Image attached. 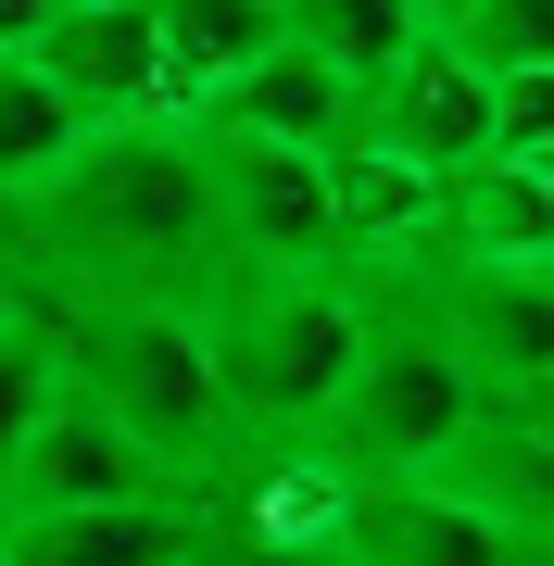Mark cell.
I'll list each match as a JSON object with an SVG mask.
<instances>
[{"instance_id": "cell-4", "label": "cell", "mask_w": 554, "mask_h": 566, "mask_svg": "<svg viewBox=\"0 0 554 566\" xmlns=\"http://www.w3.org/2000/svg\"><path fill=\"white\" fill-rule=\"evenodd\" d=\"M492 416H516V403H492L404 303H366V353H353V378L328 390L315 441L341 453V479H429V465H453Z\"/></svg>"}, {"instance_id": "cell-21", "label": "cell", "mask_w": 554, "mask_h": 566, "mask_svg": "<svg viewBox=\"0 0 554 566\" xmlns=\"http://www.w3.org/2000/svg\"><path fill=\"white\" fill-rule=\"evenodd\" d=\"M25 315V277H13V252H0V327H13Z\"/></svg>"}, {"instance_id": "cell-5", "label": "cell", "mask_w": 554, "mask_h": 566, "mask_svg": "<svg viewBox=\"0 0 554 566\" xmlns=\"http://www.w3.org/2000/svg\"><path fill=\"white\" fill-rule=\"evenodd\" d=\"M378 303H404L429 340L467 365L492 403L542 416V378H554V277L542 264H492V252H429L416 277H390Z\"/></svg>"}, {"instance_id": "cell-11", "label": "cell", "mask_w": 554, "mask_h": 566, "mask_svg": "<svg viewBox=\"0 0 554 566\" xmlns=\"http://www.w3.org/2000/svg\"><path fill=\"white\" fill-rule=\"evenodd\" d=\"M189 126H215V139H265V151H315V164H341L353 151V76H328L315 51H265V63H240L227 88H202L189 102Z\"/></svg>"}, {"instance_id": "cell-3", "label": "cell", "mask_w": 554, "mask_h": 566, "mask_svg": "<svg viewBox=\"0 0 554 566\" xmlns=\"http://www.w3.org/2000/svg\"><path fill=\"white\" fill-rule=\"evenodd\" d=\"M51 340H63V390L102 403L126 441L165 465V491L227 441V390H215V353L189 327V303H88V315H51Z\"/></svg>"}, {"instance_id": "cell-10", "label": "cell", "mask_w": 554, "mask_h": 566, "mask_svg": "<svg viewBox=\"0 0 554 566\" xmlns=\"http://www.w3.org/2000/svg\"><path fill=\"white\" fill-rule=\"evenodd\" d=\"M139 491H165V465H151L102 403H63L13 441V465H0V516H76V504H139Z\"/></svg>"}, {"instance_id": "cell-6", "label": "cell", "mask_w": 554, "mask_h": 566, "mask_svg": "<svg viewBox=\"0 0 554 566\" xmlns=\"http://www.w3.org/2000/svg\"><path fill=\"white\" fill-rule=\"evenodd\" d=\"M341 554L353 566H542L554 528L467 479H341Z\"/></svg>"}, {"instance_id": "cell-7", "label": "cell", "mask_w": 554, "mask_h": 566, "mask_svg": "<svg viewBox=\"0 0 554 566\" xmlns=\"http://www.w3.org/2000/svg\"><path fill=\"white\" fill-rule=\"evenodd\" d=\"M202 177H215V264L227 277H315V264H341V189L315 151H265V139H215L202 126Z\"/></svg>"}, {"instance_id": "cell-16", "label": "cell", "mask_w": 554, "mask_h": 566, "mask_svg": "<svg viewBox=\"0 0 554 566\" xmlns=\"http://www.w3.org/2000/svg\"><path fill=\"white\" fill-rule=\"evenodd\" d=\"M76 139H88V126L39 88V63H13V51H0V202H25V189H39Z\"/></svg>"}, {"instance_id": "cell-14", "label": "cell", "mask_w": 554, "mask_h": 566, "mask_svg": "<svg viewBox=\"0 0 554 566\" xmlns=\"http://www.w3.org/2000/svg\"><path fill=\"white\" fill-rule=\"evenodd\" d=\"M290 39L278 0H151V51H165V102L189 114L202 88H227L240 63H265Z\"/></svg>"}, {"instance_id": "cell-18", "label": "cell", "mask_w": 554, "mask_h": 566, "mask_svg": "<svg viewBox=\"0 0 554 566\" xmlns=\"http://www.w3.org/2000/svg\"><path fill=\"white\" fill-rule=\"evenodd\" d=\"M177 566H353L341 554V516L315 528H265V516H189V554Z\"/></svg>"}, {"instance_id": "cell-15", "label": "cell", "mask_w": 554, "mask_h": 566, "mask_svg": "<svg viewBox=\"0 0 554 566\" xmlns=\"http://www.w3.org/2000/svg\"><path fill=\"white\" fill-rule=\"evenodd\" d=\"M278 25H290V51H315L328 76H353V102H366L390 63L429 39V25L404 13V0H278Z\"/></svg>"}, {"instance_id": "cell-8", "label": "cell", "mask_w": 554, "mask_h": 566, "mask_svg": "<svg viewBox=\"0 0 554 566\" xmlns=\"http://www.w3.org/2000/svg\"><path fill=\"white\" fill-rule=\"evenodd\" d=\"M13 63H39V88L76 126H126V114H177L165 102V51H151V0H51V25Z\"/></svg>"}, {"instance_id": "cell-9", "label": "cell", "mask_w": 554, "mask_h": 566, "mask_svg": "<svg viewBox=\"0 0 554 566\" xmlns=\"http://www.w3.org/2000/svg\"><path fill=\"white\" fill-rule=\"evenodd\" d=\"M479 139H492V76H467L441 39H416V51L366 88V102H353V151L416 164V177H453V164H479Z\"/></svg>"}, {"instance_id": "cell-1", "label": "cell", "mask_w": 554, "mask_h": 566, "mask_svg": "<svg viewBox=\"0 0 554 566\" xmlns=\"http://www.w3.org/2000/svg\"><path fill=\"white\" fill-rule=\"evenodd\" d=\"M13 277L25 303L88 315V303H189L215 277V177L189 114H126L88 126L13 202Z\"/></svg>"}, {"instance_id": "cell-19", "label": "cell", "mask_w": 554, "mask_h": 566, "mask_svg": "<svg viewBox=\"0 0 554 566\" xmlns=\"http://www.w3.org/2000/svg\"><path fill=\"white\" fill-rule=\"evenodd\" d=\"M51 403H63V340H51V315L25 303L13 327H0V465H13V441H25Z\"/></svg>"}, {"instance_id": "cell-17", "label": "cell", "mask_w": 554, "mask_h": 566, "mask_svg": "<svg viewBox=\"0 0 554 566\" xmlns=\"http://www.w3.org/2000/svg\"><path fill=\"white\" fill-rule=\"evenodd\" d=\"M441 51L467 76H554V0H467L441 25Z\"/></svg>"}, {"instance_id": "cell-12", "label": "cell", "mask_w": 554, "mask_h": 566, "mask_svg": "<svg viewBox=\"0 0 554 566\" xmlns=\"http://www.w3.org/2000/svg\"><path fill=\"white\" fill-rule=\"evenodd\" d=\"M189 504L139 491V504H76V516H0V566H177Z\"/></svg>"}, {"instance_id": "cell-23", "label": "cell", "mask_w": 554, "mask_h": 566, "mask_svg": "<svg viewBox=\"0 0 554 566\" xmlns=\"http://www.w3.org/2000/svg\"><path fill=\"white\" fill-rule=\"evenodd\" d=\"M0 252H13V202H0Z\"/></svg>"}, {"instance_id": "cell-22", "label": "cell", "mask_w": 554, "mask_h": 566, "mask_svg": "<svg viewBox=\"0 0 554 566\" xmlns=\"http://www.w3.org/2000/svg\"><path fill=\"white\" fill-rule=\"evenodd\" d=\"M404 13H416V25H429V39H441V25H453V13H467V0H404Z\"/></svg>"}, {"instance_id": "cell-13", "label": "cell", "mask_w": 554, "mask_h": 566, "mask_svg": "<svg viewBox=\"0 0 554 566\" xmlns=\"http://www.w3.org/2000/svg\"><path fill=\"white\" fill-rule=\"evenodd\" d=\"M441 252L554 264V177H530V164H453L441 177Z\"/></svg>"}, {"instance_id": "cell-2", "label": "cell", "mask_w": 554, "mask_h": 566, "mask_svg": "<svg viewBox=\"0 0 554 566\" xmlns=\"http://www.w3.org/2000/svg\"><path fill=\"white\" fill-rule=\"evenodd\" d=\"M189 327L215 353V390H227V428H315L328 390L353 378L366 353V290L341 264L315 277H215L189 290Z\"/></svg>"}, {"instance_id": "cell-20", "label": "cell", "mask_w": 554, "mask_h": 566, "mask_svg": "<svg viewBox=\"0 0 554 566\" xmlns=\"http://www.w3.org/2000/svg\"><path fill=\"white\" fill-rule=\"evenodd\" d=\"M39 25H51V0H0V51H25Z\"/></svg>"}]
</instances>
